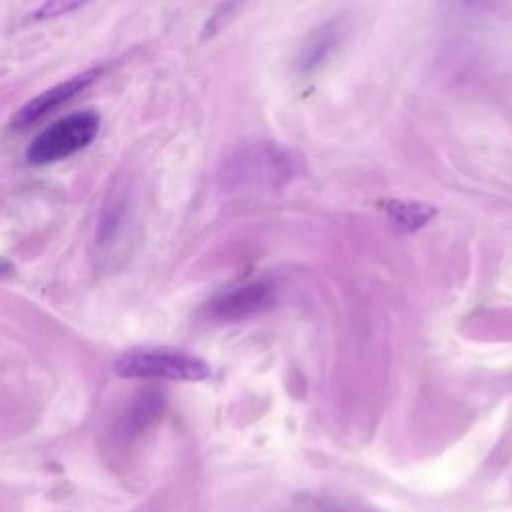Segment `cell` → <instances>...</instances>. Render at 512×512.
Wrapping results in <instances>:
<instances>
[{
  "instance_id": "obj_8",
  "label": "cell",
  "mask_w": 512,
  "mask_h": 512,
  "mask_svg": "<svg viewBox=\"0 0 512 512\" xmlns=\"http://www.w3.org/2000/svg\"><path fill=\"white\" fill-rule=\"evenodd\" d=\"M12 272V266H10V262H6V260H0V276H4V274H10Z\"/></svg>"
},
{
  "instance_id": "obj_7",
  "label": "cell",
  "mask_w": 512,
  "mask_h": 512,
  "mask_svg": "<svg viewBox=\"0 0 512 512\" xmlns=\"http://www.w3.org/2000/svg\"><path fill=\"white\" fill-rule=\"evenodd\" d=\"M90 0H46L36 12L34 18L36 20H46V18H56L68 12H74L78 8H82L84 4H88Z\"/></svg>"
},
{
  "instance_id": "obj_6",
  "label": "cell",
  "mask_w": 512,
  "mask_h": 512,
  "mask_svg": "<svg viewBox=\"0 0 512 512\" xmlns=\"http://www.w3.org/2000/svg\"><path fill=\"white\" fill-rule=\"evenodd\" d=\"M386 210L402 228H408V230H416V228L424 226L434 216V208L428 204H420V202L392 200V202H388Z\"/></svg>"
},
{
  "instance_id": "obj_3",
  "label": "cell",
  "mask_w": 512,
  "mask_h": 512,
  "mask_svg": "<svg viewBox=\"0 0 512 512\" xmlns=\"http://www.w3.org/2000/svg\"><path fill=\"white\" fill-rule=\"evenodd\" d=\"M100 76V68H90L84 70L68 80H62L58 84H54L52 88L40 92L38 96H34L32 100H28L12 118V126L14 128H26L32 122L40 120L42 116L50 114L52 110H56L58 106H62L64 102H68L70 98H74L78 92H82L86 86H90L96 78Z\"/></svg>"
},
{
  "instance_id": "obj_4",
  "label": "cell",
  "mask_w": 512,
  "mask_h": 512,
  "mask_svg": "<svg viewBox=\"0 0 512 512\" xmlns=\"http://www.w3.org/2000/svg\"><path fill=\"white\" fill-rule=\"evenodd\" d=\"M274 298H276L274 286L270 282L256 280L252 284L240 286L228 294L218 296L210 304L208 314L214 320H222V322L242 320L266 310L274 302Z\"/></svg>"
},
{
  "instance_id": "obj_5",
  "label": "cell",
  "mask_w": 512,
  "mask_h": 512,
  "mask_svg": "<svg viewBox=\"0 0 512 512\" xmlns=\"http://www.w3.org/2000/svg\"><path fill=\"white\" fill-rule=\"evenodd\" d=\"M348 30V24L342 16L332 18L328 22H324L322 26H318L308 40L304 42V46L300 48L298 56H296V70L300 74H308L318 70L340 46V42L344 40Z\"/></svg>"
},
{
  "instance_id": "obj_1",
  "label": "cell",
  "mask_w": 512,
  "mask_h": 512,
  "mask_svg": "<svg viewBox=\"0 0 512 512\" xmlns=\"http://www.w3.org/2000/svg\"><path fill=\"white\" fill-rule=\"evenodd\" d=\"M122 378L198 382L210 376V366L196 354L176 348H132L114 362Z\"/></svg>"
},
{
  "instance_id": "obj_2",
  "label": "cell",
  "mask_w": 512,
  "mask_h": 512,
  "mask_svg": "<svg viewBox=\"0 0 512 512\" xmlns=\"http://www.w3.org/2000/svg\"><path fill=\"white\" fill-rule=\"evenodd\" d=\"M98 126L100 116L90 110L64 116L30 142L26 148V160L32 164H50L68 158L94 140Z\"/></svg>"
}]
</instances>
